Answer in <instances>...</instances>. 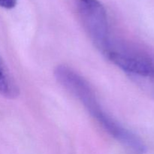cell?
<instances>
[{
    "instance_id": "obj_2",
    "label": "cell",
    "mask_w": 154,
    "mask_h": 154,
    "mask_svg": "<svg viewBox=\"0 0 154 154\" xmlns=\"http://www.w3.org/2000/svg\"><path fill=\"white\" fill-rule=\"evenodd\" d=\"M78 15L89 37L104 56L116 41L108 14L99 0H75Z\"/></svg>"
},
{
    "instance_id": "obj_4",
    "label": "cell",
    "mask_w": 154,
    "mask_h": 154,
    "mask_svg": "<svg viewBox=\"0 0 154 154\" xmlns=\"http://www.w3.org/2000/svg\"><path fill=\"white\" fill-rule=\"evenodd\" d=\"M17 0H0V7L5 9H12L16 7Z\"/></svg>"
},
{
    "instance_id": "obj_3",
    "label": "cell",
    "mask_w": 154,
    "mask_h": 154,
    "mask_svg": "<svg viewBox=\"0 0 154 154\" xmlns=\"http://www.w3.org/2000/svg\"><path fill=\"white\" fill-rule=\"evenodd\" d=\"M19 95V87L0 55V96L5 99H14Z\"/></svg>"
},
{
    "instance_id": "obj_1",
    "label": "cell",
    "mask_w": 154,
    "mask_h": 154,
    "mask_svg": "<svg viewBox=\"0 0 154 154\" xmlns=\"http://www.w3.org/2000/svg\"><path fill=\"white\" fill-rule=\"evenodd\" d=\"M54 76L112 138L132 153H146L147 148L142 140L105 111L91 86L76 71L66 65H60L54 70Z\"/></svg>"
}]
</instances>
